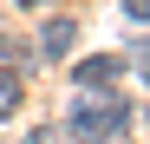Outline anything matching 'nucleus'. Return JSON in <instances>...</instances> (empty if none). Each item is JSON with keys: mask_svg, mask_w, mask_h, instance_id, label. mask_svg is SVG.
Returning <instances> with one entry per match:
<instances>
[{"mask_svg": "<svg viewBox=\"0 0 150 144\" xmlns=\"http://www.w3.org/2000/svg\"><path fill=\"white\" fill-rule=\"evenodd\" d=\"M124 13H131V20H150V0H124Z\"/></svg>", "mask_w": 150, "mask_h": 144, "instance_id": "nucleus-7", "label": "nucleus"}, {"mask_svg": "<svg viewBox=\"0 0 150 144\" xmlns=\"http://www.w3.org/2000/svg\"><path fill=\"white\" fill-rule=\"evenodd\" d=\"M124 131H131V105L111 98V92H105V98L85 92V98L65 111V138H72V144H117Z\"/></svg>", "mask_w": 150, "mask_h": 144, "instance_id": "nucleus-1", "label": "nucleus"}, {"mask_svg": "<svg viewBox=\"0 0 150 144\" xmlns=\"http://www.w3.org/2000/svg\"><path fill=\"white\" fill-rule=\"evenodd\" d=\"M13 105H20V79H13V72H7V66H0V118H7Z\"/></svg>", "mask_w": 150, "mask_h": 144, "instance_id": "nucleus-4", "label": "nucleus"}, {"mask_svg": "<svg viewBox=\"0 0 150 144\" xmlns=\"http://www.w3.org/2000/svg\"><path fill=\"white\" fill-rule=\"evenodd\" d=\"M117 72H124V59H79V66H72V79H79V92H98V85H105L111 92V79H117Z\"/></svg>", "mask_w": 150, "mask_h": 144, "instance_id": "nucleus-2", "label": "nucleus"}, {"mask_svg": "<svg viewBox=\"0 0 150 144\" xmlns=\"http://www.w3.org/2000/svg\"><path fill=\"white\" fill-rule=\"evenodd\" d=\"M20 7H46V0H20Z\"/></svg>", "mask_w": 150, "mask_h": 144, "instance_id": "nucleus-8", "label": "nucleus"}, {"mask_svg": "<svg viewBox=\"0 0 150 144\" xmlns=\"http://www.w3.org/2000/svg\"><path fill=\"white\" fill-rule=\"evenodd\" d=\"M20 144H65V131H52V125H39V131H26Z\"/></svg>", "mask_w": 150, "mask_h": 144, "instance_id": "nucleus-5", "label": "nucleus"}, {"mask_svg": "<svg viewBox=\"0 0 150 144\" xmlns=\"http://www.w3.org/2000/svg\"><path fill=\"white\" fill-rule=\"evenodd\" d=\"M131 59H137V72L150 79V39H137V46H131Z\"/></svg>", "mask_w": 150, "mask_h": 144, "instance_id": "nucleus-6", "label": "nucleus"}, {"mask_svg": "<svg viewBox=\"0 0 150 144\" xmlns=\"http://www.w3.org/2000/svg\"><path fill=\"white\" fill-rule=\"evenodd\" d=\"M72 39H79V26H72V20H46V26H39V53H46V59H65Z\"/></svg>", "mask_w": 150, "mask_h": 144, "instance_id": "nucleus-3", "label": "nucleus"}]
</instances>
